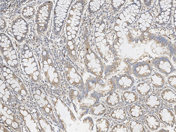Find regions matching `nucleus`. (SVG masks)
I'll return each mask as SVG.
<instances>
[{
  "label": "nucleus",
  "mask_w": 176,
  "mask_h": 132,
  "mask_svg": "<svg viewBox=\"0 0 176 132\" xmlns=\"http://www.w3.org/2000/svg\"><path fill=\"white\" fill-rule=\"evenodd\" d=\"M130 115L133 118L141 117L144 113L142 107L139 105H133L131 106L129 110Z\"/></svg>",
  "instance_id": "1a4fd4ad"
},
{
  "label": "nucleus",
  "mask_w": 176,
  "mask_h": 132,
  "mask_svg": "<svg viewBox=\"0 0 176 132\" xmlns=\"http://www.w3.org/2000/svg\"><path fill=\"white\" fill-rule=\"evenodd\" d=\"M111 96L112 97H111L109 100L110 105L114 106L118 104L119 101L118 94L116 93H113Z\"/></svg>",
  "instance_id": "4468645a"
},
{
  "label": "nucleus",
  "mask_w": 176,
  "mask_h": 132,
  "mask_svg": "<svg viewBox=\"0 0 176 132\" xmlns=\"http://www.w3.org/2000/svg\"><path fill=\"white\" fill-rule=\"evenodd\" d=\"M123 99L127 104H131L136 102L138 99V96L135 92L131 91H126L123 94Z\"/></svg>",
  "instance_id": "9d476101"
},
{
  "label": "nucleus",
  "mask_w": 176,
  "mask_h": 132,
  "mask_svg": "<svg viewBox=\"0 0 176 132\" xmlns=\"http://www.w3.org/2000/svg\"><path fill=\"white\" fill-rule=\"evenodd\" d=\"M145 103L147 107L152 109H158L160 105L159 98L153 94L149 96L146 98Z\"/></svg>",
  "instance_id": "0eeeda50"
},
{
  "label": "nucleus",
  "mask_w": 176,
  "mask_h": 132,
  "mask_svg": "<svg viewBox=\"0 0 176 132\" xmlns=\"http://www.w3.org/2000/svg\"><path fill=\"white\" fill-rule=\"evenodd\" d=\"M158 115L161 121L168 126H173L175 123L174 115L168 108H162L158 112Z\"/></svg>",
  "instance_id": "7ed1b4c3"
},
{
  "label": "nucleus",
  "mask_w": 176,
  "mask_h": 132,
  "mask_svg": "<svg viewBox=\"0 0 176 132\" xmlns=\"http://www.w3.org/2000/svg\"><path fill=\"white\" fill-rule=\"evenodd\" d=\"M176 94L171 89H166L161 93V97L164 101L170 103L176 102Z\"/></svg>",
  "instance_id": "6e6552de"
},
{
  "label": "nucleus",
  "mask_w": 176,
  "mask_h": 132,
  "mask_svg": "<svg viewBox=\"0 0 176 132\" xmlns=\"http://www.w3.org/2000/svg\"><path fill=\"white\" fill-rule=\"evenodd\" d=\"M176 75H173L170 76L167 80V82L174 89H176Z\"/></svg>",
  "instance_id": "dca6fc26"
},
{
  "label": "nucleus",
  "mask_w": 176,
  "mask_h": 132,
  "mask_svg": "<svg viewBox=\"0 0 176 132\" xmlns=\"http://www.w3.org/2000/svg\"><path fill=\"white\" fill-rule=\"evenodd\" d=\"M114 132H128V131L126 126L122 124H118L114 126L112 129Z\"/></svg>",
  "instance_id": "2eb2a0df"
},
{
  "label": "nucleus",
  "mask_w": 176,
  "mask_h": 132,
  "mask_svg": "<svg viewBox=\"0 0 176 132\" xmlns=\"http://www.w3.org/2000/svg\"><path fill=\"white\" fill-rule=\"evenodd\" d=\"M153 71V68L149 63L139 62L133 66L132 72L138 78H143L150 76Z\"/></svg>",
  "instance_id": "f257e3e1"
},
{
  "label": "nucleus",
  "mask_w": 176,
  "mask_h": 132,
  "mask_svg": "<svg viewBox=\"0 0 176 132\" xmlns=\"http://www.w3.org/2000/svg\"><path fill=\"white\" fill-rule=\"evenodd\" d=\"M111 116L115 119L122 120L126 117V113L124 109L119 108L114 110L112 113Z\"/></svg>",
  "instance_id": "ddd939ff"
},
{
  "label": "nucleus",
  "mask_w": 176,
  "mask_h": 132,
  "mask_svg": "<svg viewBox=\"0 0 176 132\" xmlns=\"http://www.w3.org/2000/svg\"><path fill=\"white\" fill-rule=\"evenodd\" d=\"M129 129L131 132H145L143 125L142 123L137 121H131L129 125Z\"/></svg>",
  "instance_id": "f8f14e48"
},
{
  "label": "nucleus",
  "mask_w": 176,
  "mask_h": 132,
  "mask_svg": "<svg viewBox=\"0 0 176 132\" xmlns=\"http://www.w3.org/2000/svg\"><path fill=\"white\" fill-rule=\"evenodd\" d=\"M153 64L159 72L165 75H169L175 71V69L170 62L163 58L154 61Z\"/></svg>",
  "instance_id": "f03ea898"
},
{
  "label": "nucleus",
  "mask_w": 176,
  "mask_h": 132,
  "mask_svg": "<svg viewBox=\"0 0 176 132\" xmlns=\"http://www.w3.org/2000/svg\"><path fill=\"white\" fill-rule=\"evenodd\" d=\"M136 89L138 93L141 95L145 96L147 95L151 89L150 86L146 82L139 83L137 85Z\"/></svg>",
  "instance_id": "9b49d317"
},
{
  "label": "nucleus",
  "mask_w": 176,
  "mask_h": 132,
  "mask_svg": "<svg viewBox=\"0 0 176 132\" xmlns=\"http://www.w3.org/2000/svg\"><path fill=\"white\" fill-rule=\"evenodd\" d=\"M134 83L133 77L128 75L124 74L122 75L118 80L119 87L124 91H127L131 88Z\"/></svg>",
  "instance_id": "20e7f679"
},
{
  "label": "nucleus",
  "mask_w": 176,
  "mask_h": 132,
  "mask_svg": "<svg viewBox=\"0 0 176 132\" xmlns=\"http://www.w3.org/2000/svg\"><path fill=\"white\" fill-rule=\"evenodd\" d=\"M150 81L153 86L157 88H162L165 84L164 76L157 72L153 73L150 77Z\"/></svg>",
  "instance_id": "39448f33"
},
{
  "label": "nucleus",
  "mask_w": 176,
  "mask_h": 132,
  "mask_svg": "<svg viewBox=\"0 0 176 132\" xmlns=\"http://www.w3.org/2000/svg\"><path fill=\"white\" fill-rule=\"evenodd\" d=\"M145 121L147 126L152 131L156 130L160 127V122L157 117L154 115H148Z\"/></svg>",
  "instance_id": "423d86ee"
}]
</instances>
